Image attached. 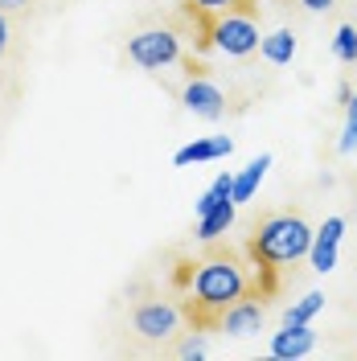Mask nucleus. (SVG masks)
I'll return each mask as SVG.
<instances>
[{
	"instance_id": "1",
	"label": "nucleus",
	"mask_w": 357,
	"mask_h": 361,
	"mask_svg": "<svg viewBox=\"0 0 357 361\" xmlns=\"http://www.w3.org/2000/svg\"><path fill=\"white\" fill-rule=\"evenodd\" d=\"M177 283L185 288V316L198 329H210L234 300L275 292V267L255 263L250 255L243 259L234 250H218V255H205L201 263H185Z\"/></svg>"
},
{
	"instance_id": "2",
	"label": "nucleus",
	"mask_w": 357,
	"mask_h": 361,
	"mask_svg": "<svg viewBox=\"0 0 357 361\" xmlns=\"http://www.w3.org/2000/svg\"><path fill=\"white\" fill-rule=\"evenodd\" d=\"M308 247H313V226L304 222L300 214H271L255 226L250 243H246V255L263 267L284 271L300 259H308Z\"/></svg>"
},
{
	"instance_id": "3",
	"label": "nucleus",
	"mask_w": 357,
	"mask_h": 361,
	"mask_svg": "<svg viewBox=\"0 0 357 361\" xmlns=\"http://www.w3.org/2000/svg\"><path fill=\"white\" fill-rule=\"evenodd\" d=\"M259 42H263V29H259V4L255 0L205 21V45H214L226 58H246L259 49Z\"/></svg>"
},
{
	"instance_id": "4",
	"label": "nucleus",
	"mask_w": 357,
	"mask_h": 361,
	"mask_svg": "<svg viewBox=\"0 0 357 361\" xmlns=\"http://www.w3.org/2000/svg\"><path fill=\"white\" fill-rule=\"evenodd\" d=\"M128 58H132L140 70L148 74H160L169 66H181L185 62V45H181V33L177 29H140L135 37H128Z\"/></svg>"
},
{
	"instance_id": "5",
	"label": "nucleus",
	"mask_w": 357,
	"mask_h": 361,
	"mask_svg": "<svg viewBox=\"0 0 357 361\" xmlns=\"http://www.w3.org/2000/svg\"><path fill=\"white\" fill-rule=\"evenodd\" d=\"M181 320H185V308H177L173 300H144L132 312V329L144 341H169L181 333Z\"/></svg>"
},
{
	"instance_id": "6",
	"label": "nucleus",
	"mask_w": 357,
	"mask_h": 361,
	"mask_svg": "<svg viewBox=\"0 0 357 361\" xmlns=\"http://www.w3.org/2000/svg\"><path fill=\"white\" fill-rule=\"evenodd\" d=\"M181 107L189 115H198V119H205V123H218L226 115V94L218 82H210L201 74H189L185 87H181Z\"/></svg>"
},
{
	"instance_id": "7",
	"label": "nucleus",
	"mask_w": 357,
	"mask_h": 361,
	"mask_svg": "<svg viewBox=\"0 0 357 361\" xmlns=\"http://www.w3.org/2000/svg\"><path fill=\"white\" fill-rule=\"evenodd\" d=\"M263 320H267L263 295H243V300H234V304L218 316V329H222L226 337L246 341V337H255V333H263Z\"/></svg>"
},
{
	"instance_id": "8",
	"label": "nucleus",
	"mask_w": 357,
	"mask_h": 361,
	"mask_svg": "<svg viewBox=\"0 0 357 361\" xmlns=\"http://www.w3.org/2000/svg\"><path fill=\"white\" fill-rule=\"evenodd\" d=\"M341 238H345V218L333 214V218H325V222L313 230V247H308V267L316 275H329L337 267V259H341Z\"/></svg>"
},
{
	"instance_id": "9",
	"label": "nucleus",
	"mask_w": 357,
	"mask_h": 361,
	"mask_svg": "<svg viewBox=\"0 0 357 361\" xmlns=\"http://www.w3.org/2000/svg\"><path fill=\"white\" fill-rule=\"evenodd\" d=\"M271 357L279 361H300L316 349V333L313 324H279V333H271Z\"/></svg>"
},
{
	"instance_id": "10",
	"label": "nucleus",
	"mask_w": 357,
	"mask_h": 361,
	"mask_svg": "<svg viewBox=\"0 0 357 361\" xmlns=\"http://www.w3.org/2000/svg\"><path fill=\"white\" fill-rule=\"evenodd\" d=\"M230 152H234V140H230V135H201V140H189L185 148L173 152V164H177V169L210 164V160H226Z\"/></svg>"
},
{
	"instance_id": "11",
	"label": "nucleus",
	"mask_w": 357,
	"mask_h": 361,
	"mask_svg": "<svg viewBox=\"0 0 357 361\" xmlns=\"http://www.w3.org/2000/svg\"><path fill=\"white\" fill-rule=\"evenodd\" d=\"M271 164H275V157H271V152H259V157L250 160L243 173H234V202L246 205L255 193H259V185H263V177H267Z\"/></svg>"
},
{
	"instance_id": "12",
	"label": "nucleus",
	"mask_w": 357,
	"mask_h": 361,
	"mask_svg": "<svg viewBox=\"0 0 357 361\" xmlns=\"http://www.w3.org/2000/svg\"><path fill=\"white\" fill-rule=\"evenodd\" d=\"M259 54L267 58L271 66H288L291 58H296V33H291L288 25H279V29L263 33V42H259Z\"/></svg>"
},
{
	"instance_id": "13",
	"label": "nucleus",
	"mask_w": 357,
	"mask_h": 361,
	"mask_svg": "<svg viewBox=\"0 0 357 361\" xmlns=\"http://www.w3.org/2000/svg\"><path fill=\"white\" fill-rule=\"evenodd\" d=\"M234 218H238V202L230 197V202H222L218 209H210L205 218H198V238L201 243H218L226 230L234 226Z\"/></svg>"
},
{
	"instance_id": "14",
	"label": "nucleus",
	"mask_w": 357,
	"mask_h": 361,
	"mask_svg": "<svg viewBox=\"0 0 357 361\" xmlns=\"http://www.w3.org/2000/svg\"><path fill=\"white\" fill-rule=\"evenodd\" d=\"M230 197H234V173H218V177L210 180V189H205V193L198 197L193 214H198V218H205L210 209H218V205L230 202Z\"/></svg>"
},
{
	"instance_id": "15",
	"label": "nucleus",
	"mask_w": 357,
	"mask_h": 361,
	"mask_svg": "<svg viewBox=\"0 0 357 361\" xmlns=\"http://www.w3.org/2000/svg\"><path fill=\"white\" fill-rule=\"evenodd\" d=\"M325 312V292H304L291 308H284V324H313V316Z\"/></svg>"
},
{
	"instance_id": "16",
	"label": "nucleus",
	"mask_w": 357,
	"mask_h": 361,
	"mask_svg": "<svg viewBox=\"0 0 357 361\" xmlns=\"http://www.w3.org/2000/svg\"><path fill=\"white\" fill-rule=\"evenodd\" d=\"M337 152L341 157H353L357 152V90H353V99L345 103V128H341V140H337Z\"/></svg>"
},
{
	"instance_id": "17",
	"label": "nucleus",
	"mask_w": 357,
	"mask_h": 361,
	"mask_svg": "<svg viewBox=\"0 0 357 361\" xmlns=\"http://www.w3.org/2000/svg\"><path fill=\"white\" fill-rule=\"evenodd\" d=\"M333 54L345 66H357V25H341L333 37Z\"/></svg>"
},
{
	"instance_id": "18",
	"label": "nucleus",
	"mask_w": 357,
	"mask_h": 361,
	"mask_svg": "<svg viewBox=\"0 0 357 361\" xmlns=\"http://www.w3.org/2000/svg\"><path fill=\"white\" fill-rule=\"evenodd\" d=\"M238 4H250V0H189V8H193L198 17H218V13H230V8H238Z\"/></svg>"
},
{
	"instance_id": "19",
	"label": "nucleus",
	"mask_w": 357,
	"mask_h": 361,
	"mask_svg": "<svg viewBox=\"0 0 357 361\" xmlns=\"http://www.w3.org/2000/svg\"><path fill=\"white\" fill-rule=\"evenodd\" d=\"M205 353H210V345H205V337H201V329L189 333L185 341H177V357H185V361H198V357H205Z\"/></svg>"
},
{
	"instance_id": "20",
	"label": "nucleus",
	"mask_w": 357,
	"mask_h": 361,
	"mask_svg": "<svg viewBox=\"0 0 357 361\" xmlns=\"http://www.w3.org/2000/svg\"><path fill=\"white\" fill-rule=\"evenodd\" d=\"M8 42H13V25H8V13L0 8V58L8 54Z\"/></svg>"
},
{
	"instance_id": "21",
	"label": "nucleus",
	"mask_w": 357,
	"mask_h": 361,
	"mask_svg": "<svg viewBox=\"0 0 357 361\" xmlns=\"http://www.w3.org/2000/svg\"><path fill=\"white\" fill-rule=\"evenodd\" d=\"M337 0H300V8H308V13H329Z\"/></svg>"
},
{
	"instance_id": "22",
	"label": "nucleus",
	"mask_w": 357,
	"mask_h": 361,
	"mask_svg": "<svg viewBox=\"0 0 357 361\" xmlns=\"http://www.w3.org/2000/svg\"><path fill=\"white\" fill-rule=\"evenodd\" d=\"M25 4H29V0H0V8H4V13H17V8H25Z\"/></svg>"
}]
</instances>
